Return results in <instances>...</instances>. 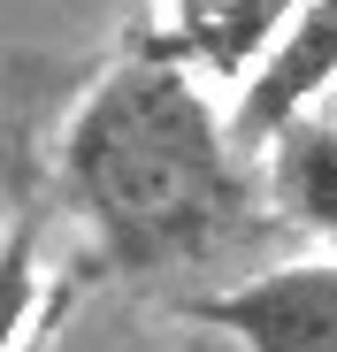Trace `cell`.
<instances>
[{"instance_id": "1", "label": "cell", "mask_w": 337, "mask_h": 352, "mask_svg": "<svg viewBox=\"0 0 337 352\" xmlns=\"http://www.w3.org/2000/svg\"><path fill=\"white\" fill-rule=\"evenodd\" d=\"M62 184L131 276L184 268L238 230L246 168L207 92L177 62H123L92 85L62 138Z\"/></svg>"}, {"instance_id": "2", "label": "cell", "mask_w": 337, "mask_h": 352, "mask_svg": "<svg viewBox=\"0 0 337 352\" xmlns=\"http://www.w3.org/2000/svg\"><path fill=\"white\" fill-rule=\"evenodd\" d=\"M184 314L222 329L238 352H337V253L207 291Z\"/></svg>"}, {"instance_id": "3", "label": "cell", "mask_w": 337, "mask_h": 352, "mask_svg": "<svg viewBox=\"0 0 337 352\" xmlns=\"http://www.w3.org/2000/svg\"><path fill=\"white\" fill-rule=\"evenodd\" d=\"M329 92H337V0H307L284 23V38L261 54V69L246 77V92H238V115H230L238 153H268Z\"/></svg>"}, {"instance_id": "4", "label": "cell", "mask_w": 337, "mask_h": 352, "mask_svg": "<svg viewBox=\"0 0 337 352\" xmlns=\"http://www.w3.org/2000/svg\"><path fill=\"white\" fill-rule=\"evenodd\" d=\"M299 8L307 0H168V46L184 54V69L246 77Z\"/></svg>"}, {"instance_id": "5", "label": "cell", "mask_w": 337, "mask_h": 352, "mask_svg": "<svg viewBox=\"0 0 337 352\" xmlns=\"http://www.w3.org/2000/svg\"><path fill=\"white\" fill-rule=\"evenodd\" d=\"M268 199L292 222L337 238V115H299V123L268 146Z\"/></svg>"}, {"instance_id": "6", "label": "cell", "mask_w": 337, "mask_h": 352, "mask_svg": "<svg viewBox=\"0 0 337 352\" xmlns=\"http://www.w3.org/2000/svg\"><path fill=\"white\" fill-rule=\"evenodd\" d=\"M329 115H337V92H329Z\"/></svg>"}]
</instances>
